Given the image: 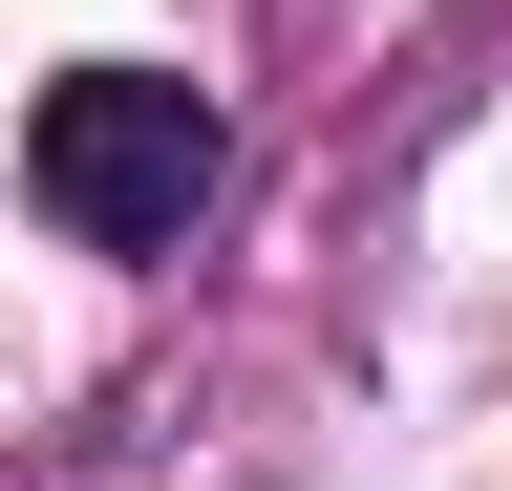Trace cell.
I'll use <instances>...</instances> for the list:
<instances>
[{
    "mask_svg": "<svg viewBox=\"0 0 512 491\" xmlns=\"http://www.w3.org/2000/svg\"><path fill=\"white\" fill-rule=\"evenodd\" d=\"M214 193H235V107L171 86V65H64L22 107V214L64 257H171Z\"/></svg>",
    "mask_w": 512,
    "mask_h": 491,
    "instance_id": "1",
    "label": "cell"
}]
</instances>
